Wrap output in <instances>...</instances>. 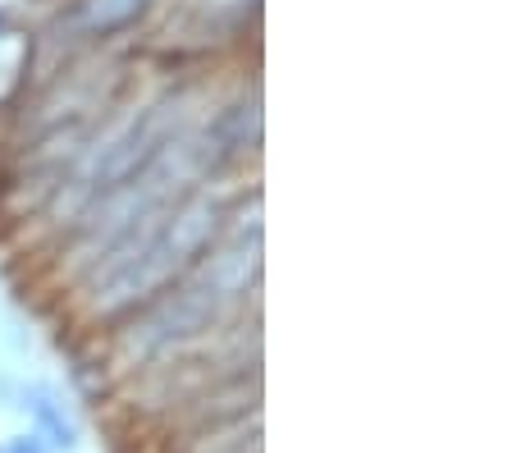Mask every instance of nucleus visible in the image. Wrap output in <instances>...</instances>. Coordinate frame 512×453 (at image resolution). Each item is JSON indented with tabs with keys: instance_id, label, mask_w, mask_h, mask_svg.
<instances>
[{
	"instance_id": "1",
	"label": "nucleus",
	"mask_w": 512,
	"mask_h": 453,
	"mask_svg": "<svg viewBox=\"0 0 512 453\" xmlns=\"http://www.w3.org/2000/svg\"><path fill=\"white\" fill-rule=\"evenodd\" d=\"M224 206L215 197H197V202L179 206L174 216H160L138 238L119 243L106 252V261L96 266V307H128V302L147 298V293L165 289V284L192 266V257H202V248L220 229Z\"/></svg>"
},
{
	"instance_id": "2",
	"label": "nucleus",
	"mask_w": 512,
	"mask_h": 453,
	"mask_svg": "<svg viewBox=\"0 0 512 453\" xmlns=\"http://www.w3.org/2000/svg\"><path fill=\"white\" fill-rule=\"evenodd\" d=\"M256 266H261V229L252 225V234L243 229L211 266L197 270V280H192L188 289L170 293L147 321L133 325L128 344L138 348V353H165L170 344L197 339L202 330H211V325L220 321L224 307H229L238 293H247V280L256 275Z\"/></svg>"
},
{
	"instance_id": "3",
	"label": "nucleus",
	"mask_w": 512,
	"mask_h": 453,
	"mask_svg": "<svg viewBox=\"0 0 512 453\" xmlns=\"http://www.w3.org/2000/svg\"><path fill=\"white\" fill-rule=\"evenodd\" d=\"M179 124H183V101H156V106H151L128 133H119V138L106 147V156L87 170V179H83L87 197L101 202V197L115 193L119 184H128L138 170H147L160 151L179 138Z\"/></svg>"
},
{
	"instance_id": "4",
	"label": "nucleus",
	"mask_w": 512,
	"mask_h": 453,
	"mask_svg": "<svg viewBox=\"0 0 512 453\" xmlns=\"http://www.w3.org/2000/svg\"><path fill=\"white\" fill-rule=\"evenodd\" d=\"M23 408L32 412L37 431H42L46 440L55 444V449H74V444H78V426L64 417V403H55V394H51L46 385L23 389Z\"/></svg>"
},
{
	"instance_id": "5",
	"label": "nucleus",
	"mask_w": 512,
	"mask_h": 453,
	"mask_svg": "<svg viewBox=\"0 0 512 453\" xmlns=\"http://www.w3.org/2000/svg\"><path fill=\"white\" fill-rule=\"evenodd\" d=\"M147 5V0H83L74 14V23L83 28V33H115V28H124L128 19H138V10Z\"/></svg>"
},
{
	"instance_id": "6",
	"label": "nucleus",
	"mask_w": 512,
	"mask_h": 453,
	"mask_svg": "<svg viewBox=\"0 0 512 453\" xmlns=\"http://www.w3.org/2000/svg\"><path fill=\"white\" fill-rule=\"evenodd\" d=\"M197 453H261V426L252 421H238L234 435H206Z\"/></svg>"
},
{
	"instance_id": "7",
	"label": "nucleus",
	"mask_w": 512,
	"mask_h": 453,
	"mask_svg": "<svg viewBox=\"0 0 512 453\" xmlns=\"http://www.w3.org/2000/svg\"><path fill=\"white\" fill-rule=\"evenodd\" d=\"M0 453H46V449H42V444H37V440H32V435H23V440H10V444H5V449H0Z\"/></svg>"
}]
</instances>
